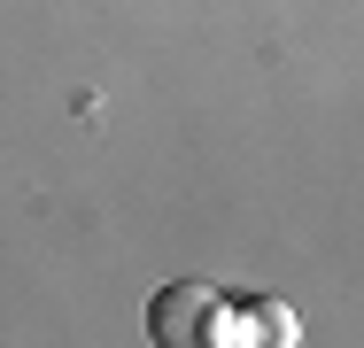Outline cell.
<instances>
[{
    "label": "cell",
    "mask_w": 364,
    "mask_h": 348,
    "mask_svg": "<svg viewBox=\"0 0 364 348\" xmlns=\"http://www.w3.org/2000/svg\"><path fill=\"white\" fill-rule=\"evenodd\" d=\"M225 325H232V348H294L302 341V325H294V310L279 294H256V302L225 310Z\"/></svg>",
    "instance_id": "2"
},
{
    "label": "cell",
    "mask_w": 364,
    "mask_h": 348,
    "mask_svg": "<svg viewBox=\"0 0 364 348\" xmlns=\"http://www.w3.org/2000/svg\"><path fill=\"white\" fill-rule=\"evenodd\" d=\"M147 341L155 348H225V294L202 278H171L147 302Z\"/></svg>",
    "instance_id": "1"
}]
</instances>
